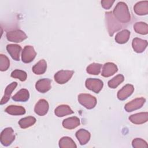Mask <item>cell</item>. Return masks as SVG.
Returning a JSON list of instances; mask_svg holds the SVG:
<instances>
[{
    "label": "cell",
    "instance_id": "cell-1",
    "mask_svg": "<svg viewBox=\"0 0 148 148\" xmlns=\"http://www.w3.org/2000/svg\"><path fill=\"white\" fill-rule=\"evenodd\" d=\"M112 13L115 18L122 24L127 23L131 20V14L128 8L124 2H118Z\"/></svg>",
    "mask_w": 148,
    "mask_h": 148
},
{
    "label": "cell",
    "instance_id": "cell-2",
    "mask_svg": "<svg viewBox=\"0 0 148 148\" xmlns=\"http://www.w3.org/2000/svg\"><path fill=\"white\" fill-rule=\"evenodd\" d=\"M105 16L106 25L108 34L110 36H112L116 32L123 28V25L115 18L112 12H105Z\"/></svg>",
    "mask_w": 148,
    "mask_h": 148
},
{
    "label": "cell",
    "instance_id": "cell-3",
    "mask_svg": "<svg viewBox=\"0 0 148 148\" xmlns=\"http://www.w3.org/2000/svg\"><path fill=\"white\" fill-rule=\"evenodd\" d=\"M79 102L87 109L94 108L97 104V99L89 94H80L77 98Z\"/></svg>",
    "mask_w": 148,
    "mask_h": 148
},
{
    "label": "cell",
    "instance_id": "cell-4",
    "mask_svg": "<svg viewBox=\"0 0 148 148\" xmlns=\"http://www.w3.org/2000/svg\"><path fill=\"white\" fill-rule=\"evenodd\" d=\"M15 139V135L13 130L11 127L5 128L1 133L0 142L4 146H9L12 144Z\"/></svg>",
    "mask_w": 148,
    "mask_h": 148
},
{
    "label": "cell",
    "instance_id": "cell-5",
    "mask_svg": "<svg viewBox=\"0 0 148 148\" xmlns=\"http://www.w3.org/2000/svg\"><path fill=\"white\" fill-rule=\"evenodd\" d=\"M6 38L10 42L20 43L26 39L27 38V36L22 30L16 29L7 32Z\"/></svg>",
    "mask_w": 148,
    "mask_h": 148
},
{
    "label": "cell",
    "instance_id": "cell-6",
    "mask_svg": "<svg viewBox=\"0 0 148 148\" xmlns=\"http://www.w3.org/2000/svg\"><path fill=\"white\" fill-rule=\"evenodd\" d=\"M86 88L95 93H99L103 86V82L98 79L88 78L85 82Z\"/></svg>",
    "mask_w": 148,
    "mask_h": 148
},
{
    "label": "cell",
    "instance_id": "cell-7",
    "mask_svg": "<svg viewBox=\"0 0 148 148\" xmlns=\"http://www.w3.org/2000/svg\"><path fill=\"white\" fill-rule=\"evenodd\" d=\"M74 72L69 70H61L58 71L54 76L55 81L60 84H63L68 82L72 77Z\"/></svg>",
    "mask_w": 148,
    "mask_h": 148
},
{
    "label": "cell",
    "instance_id": "cell-8",
    "mask_svg": "<svg viewBox=\"0 0 148 148\" xmlns=\"http://www.w3.org/2000/svg\"><path fill=\"white\" fill-rule=\"evenodd\" d=\"M36 53L32 46H25L22 51L21 60L24 63H29L35 58Z\"/></svg>",
    "mask_w": 148,
    "mask_h": 148
},
{
    "label": "cell",
    "instance_id": "cell-9",
    "mask_svg": "<svg viewBox=\"0 0 148 148\" xmlns=\"http://www.w3.org/2000/svg\"><path fill=\"white\" fill-rule=\"evenodd\" d=\"M145 98L143 97L137 98L127 103L125 105L124 109L127 112H131L141 108L145 104Z\"/></svg>",
    "mask_w": 148,
    "mask_h": 148
},
{
    "label": "cell",
    "instance_id": "cell-10",
    "mask_svg": "<svg viewBox=\"0 0 148 148\" xmlns=\"http://www.w3.org/2000/svg\"><path fill=\"white\" fill-rule=\"evenodd\" d=\"M49 105L47 101L45 99H40L36 103L34 108V111L38 115L43 116L47 114L49 110Z\"/></svg>",
    "mask_w": 148,
    "mask_h": 148
},
{
    "label": "cell",
    "instance_id": "cell-11",
    "mask_svg": "<svg viewBox=\"0 0 148 148\" xmlns=\"http://www.w3.org/2000/svg\"><path fill=\"white\" fill-rule=\"evenodd\" d=\"M134 91V87L132 84H127L123 86L117 92V98L120 101H124L127 99Z\"/></svg>",
    "mask_w": 148,
    "mask_h": 148
},
{
    "label": "cell",
    "instance_id": "cell-12",
    "mask_svg": "<svg viewBox=\"0 0 148 148\" xmlns=\"http://www.w3.org/2000/svg\"><path fill=\"white\" fill-rule=\"evenodd\" d=\"M51 80L47 78H44L39 80L35 84L36 90L41 93H45L51 88Z\"/></svg>",
    "mask_w": 148,
    "mask_h": 148
},
{
    "label": "cell",
    "instance_id": "cell-13",
    "mask_svg": "<svg viewBox=\"0 0 148 148\" xmlns=\"http://www.w3.org/2000/svg\"><path fill=\"white\" fill-rule=\"evenodd\" d=\"M118 71L117 65L113 62L105 63L102 68L101 75L105 77H110L113 75Z\"/></svg>",
    "mask_w": 148,
    "mask_h": 148
},
{
    "label": "cell",
    "instance_id": "cell-14",
    "mask_svg": "<svg viewBox=\"0 0 148 148\" xmlns=\"http://www.w3.org/2000/svg\"><path fill=\"white\" fill-rule=\"evenodd\" d=\"M132 46L134 50L138 53H141L145 51L147 46V42L140 38H135L132 40Z\"/></svg>",
    "mask_w": 148,
    "mask_h": 148
},
{
    "label": "cell",
    "instance_id": "cell-15",
    "mask_svg": "<svg viewBox=\"0 0 148 148\" xmlns=\"http://www.w3.org/2000/svg\"><path fill=\"white\" fill-rule=\"evenodd\" d=\"M6 50L14 60H20V54L22 50V48L20 45L16 44L8 45L6 46Z\"/></svg>",
    "mask_w": 148,
    "mask_h": 148
},
{
    "label": "cell",
    "instance_id": "cell-16",
    "mask_svg": "<svg viewBox=\"0 0 148 148\" xmlns=\"http://www.w3.org/2000/svg\"><path fill=\"white\" fill-rule=\"evenodd\" d=\"M130 121L135 124H142L145 123L148 120V113L141 112L131 115L129 117Z\"/></svg>",
    "mask_w": 148,
    "mask_h": 148
},
{
    "label": "cell",
    "instance_id": "cell-17",
    "mask_svg": "<svg viewBox=\"0 0 148 148\" xmlns=\"http://www.w3.org/2000/svg\"><path fill=\"white\" fill-rule=\"evenodd\" d=\"M76 137L81 145H84L90 140L91 134L87 130L82 128L76 131Z\"/></svg>",
    "mask_w": 148,
    "mask_h": 148
},
{
    "label": "cell",
    "instance_id": "cell-18",
    "mask_svg": "<svg viewBox=\"0 0 148 148\" xmlns=\"http://www.w3.org/2000/svg\"><path fill=\"white\" fill-rule=\"evenodd\" d=\"M134 10L137 15H147L148 14V1H144L137 2L134 6Z\"/></svg>",
    "mask_w": 148,
    "mask_h": 148
},
{
    "label": "cell",
    "instance_id": "cell-19",
    "mask_svg": "<svg viewBox=\"0 0 148 148\" xmlns=\"http://www.w3.org/2000/svg\"><path fill=\"white\" fill-rule=\"evenodd\" d=\"M80 124V119L76 116H73L64 119L62 123L63 127L68 130L74 129L78 127Z\"/></svg>",
    "mask_w": 148,
    "mask_h": 148
},
{
    "label": "cell",
    "instance_id": "cell-20",
    "mask_svg": "<svg viewBox=\"0 0 148 148\" xmlns=\"http://www.w3.org/2000/svg\"><path fill=\"white\" fill-rule=\"evenodd\" d=\"M56 116L58 117H62L66 115L73 113V111L67 105H61L57 106L54 110Z\"/></svg>",
    "mask_w": 148,
    "mask_h": 148
},
{
    "label": "cell",
    "instance_id": "cell-21",
    "mask_svg": "<svg viewBox=\"0 0 148 148\" xmlns=\"http://www.w3.org/2000/svg\"><path fill=\"white\" fill-rule=\"evenodd\" d=\"M17 86V82H13L6 87L4 95L2 97V98L1 99V105H3L8 102V101L9 100L10 98V96L13 91L16 88Z\"/></svg>",
    "mask_w": 148,
    "mask_h": 148
},
{
    "label": "cell",
    "instance_id": "cell-22",
    "mask_svg": "<svg viewBox=\"0 0 148 148\" xmlns=\"http://www.w3.org/2000/svg\"><path fill=\"white\" fill-rule=\"evenodd\" d=\"M12 99L17 102H25L28 100L29 98V93L28 90L22 88L20 90L12 97Z\"/></svg>",
    "mask_w": 148,
    "mask_h": 148
},
{
    "label": "cell",
    "instance_id": "cell-23",
    "mask_svg": "<svg viewBox=\"0 0 148 148\" xmlns=\"http://www.w3.org/2000/svg\"><path fill=\"white\" fill-rule=\"evenodd\" d=\"M5 112L11 115L18 116L24 114L25 113V109L21 106L10 105L5 109Z\"/></svg>",
    "mask_w": 148,
    "mask_h": 148
},
{
    "label": "cell",
    "instance_id": "cell-24",
    "mask_svg": "<svg viewBox=\"0 0 148 148\" xmlns=\"http://www.w3.org/2000/svg\"><path fill=\"white\" fill-rule=\"evenodd\" d=\"M47 69V63L46 61L42 59L35 64L32 68V72L36 75H42L43 74Z\"/></svg>",
    "mask_w": 148,
    "mask_h": 148
},
{
    "label": "cell",
    "instance_id": "cell-25",
    "mask_svg": "<svg viewBox=\"0 0 148 148\" xmlns=\"http://www.w3.org/2000/svg\"><path fill=\"white\" fill-rule=\"evenodd\" d=\"M130 36V32L128 29H123L118 32L115 36V40L117 43L124 44L128 42Z\"/></svg>",
    "mask_w": 148,
    "mask_h": 148
},
{
    "label": "cell",
    "instance_id": "cell-26",
    "mask_svg": "<svg viewBox=\"0 0 148 148\" xmlns=\"http://www.w3.org/2000/svg\"><path fill=\"white\" fill-rule=\"evenodd\" d=\"M59 147L61 148H76L77 146L73 139L68 136L62 137L59 140Z\"/></svg>",
    "mask_w": 148,
    "mask_h": 148
},
{
    "label": "cell",
    "instance_id": "cell-27",
    "mask_svg": "<svg viewBox=\"0 0 148 148\" xmlns=\"http://www.w3.org/2000/svg\"><path fill=\"white\" fill-rule=\"evenodd\" d=\"M36 119L33 116H27L21 119L18 121V124L21 128L25 129L31 127L36 123Z\"/></svg>",
    "mask_w": 148,
    "mask_h": 148
},
{
    "label": "cell",
    "instance_id": "cell-28",
    "mask_svg": "<svg viewBox=\"0 0 148 148\" xmlns=\"http://www.w3.org/2000/svg\"><path fill=\"white\" fill-rule=\"evenodd\" d=\"M134 31L141 35H146L148 33V25L144 22H137L134 25Z\"/></svg>",
    "mask_w": 148,
    "mask_h": 148
},
{
    "label": "cell",
    "instance_id": "cell-29",
    "mask_svg": "<svg viewBox=\"0 0 148 148\" xmlns=\"http://www.w3.org/2000/svg\"><path fill=\"white\" fill-rule=\"evenodd\" d=\"M124 77L123 75H117L108 82V86L111 88H116L124 81Z\"/></svg>",
    "mask_w": 148,
    "mask_h": 148
},
{
    "label": "cell",
    "instance_id": "cell-30",
    "mask_svg": "<svg viewBox=\"0 0 148 148\" xmlns=\"http://www.w3.org/2000/svg\"><path fill=\"white\" fill-rule=\"evenodd\" d=\"M102 65L99 63H92L90 64L86 68V71L88 74L93 75H98L101 72Z\"/></svg>",
    "mask_w": 148,
    "mask_h": 148
},
{
    "label": "cell",
    "instance_id": "cell-31",
    "mask_svg": "<svg viewBox=\"0 0 148 148\" xmlns=\"http://www.w3.org/2000/svg\"><path fill=\"white\" fill-rule=\"evenodd\" d=\"M11 77L14 79H18L21 82H24L26 80L27 77V73L22 70L20 69H15L14 70L10 75Z\"/></svg>",
    "mask_w": 148,
    "mask_h": 148
},
{
    "label": "cell",
    "instance_id": "cell-32",
    "mask_svg": "<svg viewBox=\"0 0 148 148\" xmlns=\"http://www.w3.org/2000/svg\"><path fill=\"white\" fill-rule=\"evenodd\" d=\"M10 66V61L7 56L4 54H0V70L6 71Z\"/></svg>",
    "mask_w": 148,
    "mask_h": 148
},
{
    "label": "cell",
    "instance_id": "cell-33",
    "mask_svg": "<svg viewBox=\"0 0 148 148\" xmlns=\"http://www.w3.org/2000/svg\"><path fill=\"white\" fill-rule=\"evenodd\" d=\"M132 147L134 148H147V142L141 138H135L132 142Z\"/></svg>",
    "mask_w": 148,
    "mask_h": 148
},
{
    "label": "cell",
    "instance_id": "cell-34",
    "mask_svg": "<svg viewBox=\"0 0 148 148\" xmlns=\"http://www.w3.org/2000/svg\"><path fill=\"white\" fill-rule=\"evenodd\" d=\"M114 2V0H102L101 2L102 6L105 9H109Z\"/></svg>",
    "mask_w": 148,
    "mask_h": 148
}]
</instances>
